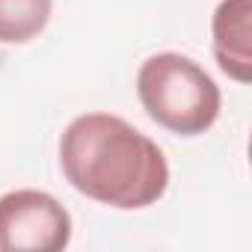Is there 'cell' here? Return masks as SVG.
Here are the masks:
<instances>
[{"label":"cell","mask_w":252,"mask_h":252,"mask_svg":"<svg viewBox=\"0 0 252 252\" xmlns=\"http://www.w3.org/2000/svg\"><path fill=\"white\" fill-rule=\"evenodd\" d=\"M137 95L149 119L178 137L211 131L222 107L217 80L196 60L175 51L155 54L140 65Z\"/></svg>","instance_id":"cell-2"},{"label":"cell","mask_w":252,"mask_h":252,"mask_svg":"<svg viewBox=\"0 0 252 252\" xmlns=\"http://www.w3.org/2000/svg\"><path fill=\"white\" fill-rule=\"evenodd\" d=\"M54 0H0V45H24L51 21Z\"/></svg>","instance_id":"cell-5"},{"label":"cell","mask_w":252,"mask_h":252,"mask_svg":"<svg viewBox=\"0 0 252 252\" xmlns=\"http://www.w3.org/2000/svg\"><path fill=\"white\" fill-rule=\"evenodd\" d=\"M60 166L77 193L119 211L149 208L169 187L163 149L113 113H83L68 122Z\"/></svg>","instance_id":"cell-1"},{"label":"cell","mask_w":252,"mask_h":252,"mask_svg":"<svg viewBox=\"0 0 252 252\" xmlns=\"http://www.w3.org/2000/svg\"><path fill=\"white\" fill-rule=\"evenodd\" d=\"M217 65L237 83L252 80V0H220L211 18Z\"/></svg>","instance_id":"cell-4"},{"label":"cell","mask_w":252,"mask_h":252,"mask_svg":"<svg viewBox=\"0 0 252 252\" xmlns=\"http://www.w3.org/2000/svg\"><path fill=\"white\" fill-rule=\"evenodd\" d=\"M71 243V214L45 190L0 196V252H60Z\"/></svg>","instance_id":"cell-3"}]
</instances>
